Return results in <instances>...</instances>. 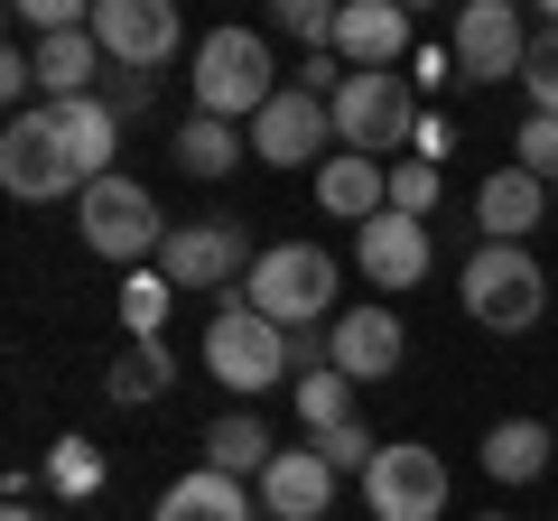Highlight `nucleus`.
<instances>
[{
    "label": "nucleus",
    "instance_id": "f8f14e48",
    "mask_svg": "<svg viewBox=\"0 0 558 521\" xmlns=\"http://www.w3.org/2000/svg\"><path fill=\"white\" fill-rule=\"evenodd\" d=\"M252 159L260 168H326L336 159V112L317 94H299V84H279L270 112L252 121Z\"/></svg>",
    "mask_w": 558,
    "mask_h": 521
},
{
    "label": "nucleus",
    "instance_id": "dca6fc26",
    "mask_svg": "<svg viewBox=\"0 0 558 521\" xmlns=\"http://www.w3.org/2000/svg\"><path fill=\"white\" fill-rule=\"evenodd\" d=\"M252 494H260V521H326V502H336V465H326L317 447H279L270 475H260Z\"/></svg>",
    "mask_w": 558,
    "mask_h": 521
},
{
    "label": "nucleus",
    "instance_id": "4468645a",
    "mask_svg": "<svg viewBox=\"0 0 558 521\" xmlns=\"http://www.w3.org/2000/svg\"><path fill=\"white\" fill-rule=\"evenodd\" d=\"M336 57L354 65V75H400V65L418 57V28L400 0H344L336 10Z\"/></svg>",
    "mask_w": 558,
    "mask_h": 521
},
{
    "label": "nucleus",
    "instance_id": "e433bc0d",
    "mask_svg": "<svg viewBox=\"0 0 558 521\" xmlns=\"http://www.w3.org/2000/svg\"><path fill=\"white\" fill-rule=\"evenodd\" d=\"M549 428H558V420H549Z\"/></svg>",
    "mask_w": 558,
    "mask_h": 521
},
{
    "label": "nucleus",
    "instance_id": "7ed1b4c3",
    "mask_svg": "<svg viewBox=\"0 0 558 521\" xmlns=\"http://www.w3.org/2000/svg\"><path fill=\"white\" fill-rule=\"evenodd\" d=\"M457 299L484 336H531L549 317V270L531 260V242H475L457 270Z\"/></svg>",
    "mask_w": 558,
    "mask_h": 521
},
{
    "label": "nucleus",
    "instance_id": "9d476101",
    "mask_svg": "<svg viewBox=\"0 0 558 521\" xmlns=\"http://www.w3.org/2000/svg\"><path fill=\"white\" fill-rule=\"evenodd\" d=\"M363 502H373V521H438L447 512V457L438 447H381L373 475H363Z\"/></svg>",
    "mask_w": 558,
    "mask_h": 521
},
{
    "label": "nucleus",
    "instance_id": "72a5a7b5",
    "mask_svg": "<svg viewBox=\"0 0 558 521\" xmlns=\"http://www.w3.org/2000/svg\"><path fill=\"white\" fill-rule=\"evenodd\" d=\"M400 75H410L418 94H438V84H457V57H447V47H418V57L400 65Z\"/></svg>",
    "mask_w": 558,
    "mask_h": 521
},
{
    "label": "nucleus",
    "instance_id": "423d86ee",
    "mask_svg": "<svg viewBox=\"0 0 558 521\" xmlns=\"http://www.w3.org/2000/svg\"><path fill=\"white\" fill-rule=\"evenodd\" d=\"M205 373L223 381V391H270L279 373H299V354H289V326H270L252 299H223L215 317H205Z\"/></svg>",
    "mask_w": 558,
    "mask_h": 521
},
{
    "label": "nucleus",
    "instance_id": "c85d7f7f",
    "mask_svg": "<svg viewBox=\"0 0 558 521\" xmlns=\"http://www.w3.org/2000/svg\"><path fill=\"white\" fill-rule=\"evenodd\" d=\"M512 159H521V168H531V178H539V186L558 196V121H549V112H531V121H521Z\"/></svg>",
    "mask_w": 558,
    "mask_h": 521
},
{
    "label": "nucleus",
    "instance_id": "5701e85b",
    "mask_svg": "<svg viewBox=\"0 0 558 521\" xmlns=\"http://www.w3.org/2000/svg\"><path fill=\"white\" fill-rule=\"evenodd\" d=\"M168 381H178V354H168L159 336H140V344H121V363L102 373V401L112 410H149V401H168Z\"/></svg>",
    "mask_w": 558,
    "mask_h": 521
},
{
    "label": "nucleus",
    "instance_id": "f3484780",
    "mask_svg": "<svg viewBox=\"0 0 558 521\" xmlns=\"http://www.w3.org/2000/svg\"><path fill=\"white\" fill-rule=\"evenodd\" d=\"M539 215H549V186H539L521 159H502L494 178L475 186V223H484V242H531Z\"/></svg>",
    "mask_w": 558,
    "mask_h": 521
},
{
    "label": "nucleus",
    "instance_id": "6ab92c4d",
    "mask_svg": "<svg viewBox=\"0 0 558 521\" xmlns=\"http://www.w3.org/2000/svg\"><path fill=\"white\" fill-rule=\"evenodd\" d=\"M57 112V141H65V159H75V178L94 186V178H112V149H121V112L102 94H84V102H47Z\"/></svg>",
    "mask_w": 558,
    "mask_h": 521
},
{
    "label": "nucleus",
    "instance_id": "b1692460",
    "mask_svg": "<svg viewBox=\"0 0 558 521\" xmlns=\"http://www.w3.org/2000/svg\"><path fill=\"white\" fill-rule=\"evenodd\" d=\"M242 159H252V131H233V121H186V131H178V168H186V178H205V186H215V178H233V168Z\"/></svg>",
    "mask_w": 558,
    "mask_h": 521
},
{
    "label": "nucleus",
    "instance_id": "f704fd0d",
    "mask_svg": "<svg viewBox=\"0 0 558 521\" xmlns=\"http://www.w3.org/2000/svg\"><path fill=\"white\" fill-rule=\"evenodd\" d=\"M0 521H47V512H28V502H10V512H0Z\"/></svg>",
    "mask_w": 558,
    "mask_h": 521
},
{
    "label": "nucleus",
    "instance_id": "1a4fd4ad",
    "mask_svg": "<svg viewBox=\"0 0 558 521\" xmlns=\"http://www.w3.org/2000/svg\"><path fill=\"white\" fill-rule=\"evenodd\" d=\"M94 47L121 65V75H159V65L186 47V28H178L168 0H94Z\"/></svg>",
    "mask_w": 558,
    "mask_h": 521
},
{
    "label": "nucleus",
    "instance_id": "0eeeda50",
    "mask_svg": "<svg viewBox=\"0 0 558 521\" xmlns=\"http://www.w3.org/2000/svg\"><path fill=\"white\" fill-rule=\"evenodd\" d=\"M0 186L20 205H57V196H84V178H75V159H65V141H57V112H10V131H0Z\"/></svg>",
    "mask_w": 558,
    "mask_h": 521
},
{
    "label": "nucleus",
    "instance_id": "473e14b6",
    "mask_svg": "<svg viewBox=\"0 0 558 521\" xmlns=\"http://www.w3.org/2000/svg\"><path fill=\"white\" fill-rule=\"evenodd\" d=\"M102 102H112L121 121H140V112H149V75H121V65H112V75H102Z\"/></svg>",
    "mask_w": 558,
    "mask_h": 521
},
{
    "label": "nucleus",
    "instance_id": "412c9836",
    "mask_svg": "<svg viewBox=\"0 0 558 521\" xmlns=\"http://www.w3.org/2000/svg\"><path fill=\"white\" fill-rule=\"evenodd\" d=\"M558 457V428L549 420H494L484 428V475L494 484H539Z\"/></svg>",
    "mask_w": 558,
    "mask_h": 521
},
{
    "label": "nucleus",
    "instance_id": "7c9ffc66",
    "mask_svg": "<svg viewBox=\"0 0 558 521\" xmlns=\"http://www.w3.org/2000/svg\"><path fill=\"white\" fill-rule=\"evenodd\" d=\"M279 28H289L307 57H326V47H336V10H326V0H279Z\"/></svg>",
    "mask_w": 558,
    "mask_h": 521
},
{
    "label": "nucleus",
    "instance_id": "9b49d317",
    "mask_svg": "<svg viewBox=\"0 0 558 521\" xmlns=\"http://www.w3.org/2000/svg\"><path fill=\"white\" fill-rule=\"evenodd\" d=\"M400 354H410V326H400L391 299H354L336 326H326V363H336L354 391H363V381H391Z\"/></svg>",
    "mask_w": 558,
    "mask_h": 521
},
{
    "label": "nucleus",
    "instance_id": "2f4dec72",
    "mask_svg": "<svg viewBox=\"0 0 558 521\" xmlns=\"http://www.w3.org/2000/svg\"><path fill=\"white\" fill-rule=\"evenodd\" d=\"M47 475H57L65 494H94V484H102V465H94V447H84V438H57V457H47Z\"/></svg>",
    "mask_w": 558,
    "mask_h": 521
},
{
    "label": "nucleus",
    "instance_id": "bb28decb",
    "mask_svg": "<svg viewBox=\"0 0 558 521\" xmlns=\"http://www.w3.org/2000/svg\"><path fill=\"white\" fill-rule=\"evenodd\" d=\"M391 215L438 223V168H428V159H400V168H391Z\"/></svg>",
    "mask_w": 558,
    "mask_h": 521
},
{
    "label": "nucleus",
    "instance_id": "393cba45",
    "mask_svg": "<svg viewBox=\"0 0 558 521\" xmlns=\"http://www.w3.org/2000/svg\"><path fill=\"white\" fill-rule=\"evenodd\" d=\"M354 420V381L326 363V373H299V428L307 438H326V428H344Z\"/></svg>",
    "mask_w": 558,
    "mask_h": 521
},
{
    "label": "nucleus",
    "instance_id": "cd10ccee",
    "mask_svg": "<svg viewBox=\"0 0 558 521\" xmlns=\"http://www.w3.org/2000/svg\"><path fill=\"white\" fill-rule=\"evenodd\" d=\"M307 447H317V457L336 465V475H373V457H381V438H373V428H363V420L326 428V438H307Z\"/></svg>",
    "mask_w": 558,
    "mask_h": 521
},
{
    "label": "nucleus",
    "instance_id": "c756f323",
    "mask_svg": "<svg viewBox=\"0 0 558 521\" xmlns=\"http://www.w3.org/2000/svg\"><path fill=\"white\" fill-rule=\"evenodd\" d=\"M521 94H531V112L558 121V28H539L531 38V65H521Z\"/></svg>",
    "mask_w": 558,
    "mask_h": 521
},
{
    "label": "nucleus",
    "instance_id": "f257e3e1",
    "mask_svg": "<svg viewBox=\"0 0 558 521\" xmlns=\"http://www.w3.org/2000/svg\"><path fill=\"white\" fill-rule=\"evenodd\" d=\"M75 233H84V252L94 260H112L121 280H131V270H159V252H168V233H178V223L159 215V196H149V186L140 178H94L75 196Z\"/></svg>",
    "mask_w": 558,
    "mask_h": 521
},
{
    "label": "nucleus",
    "instance_id": "a878e982",
    "mask_svg": "<svg viewBox=\"0 0 558 521\" xmlns=\"http://www.w3.org/2000/svg\"><path fill=\"white\" fill-rule=\"evenodd\" d=\"M168 299H178V289H168V270H131V280H121V326H131V344L168 326Z\"/></svg>",
    "mask_w": 558,
    "mask_h": 521
},
{
    "label": "nucleus",
    "instance_id": "39448f33",
    "mask_svg": "<svg viewBox=\"0 0 558 521\" xmlns=\"http://www.w3.org/2000/svg\"><path fill=\"white\" fill-rule=\"evenodd\" d=\"M336 112V149H354V159H381V168H400L410 159V141H418V84L410 75H344V94L326 102Z\"/></svg>",
    "mask_w": 558,
    "mask_h": 521
},
{
    "label": "nucleus",
    "instance_id": "a211bd4d",
    "mask_svg": "<svg viewBox=\"0 0 558 521\" xmlns=\"http://www.w3.org/2000/svg\"><path fill=\"white\" fill-rule=\"evenodd\" d=\"M317 205H326L336 223H354V233H363L373 215H391V168H381V159H354V149H336V159L317 168Z\"/></svg>",
    "mask_w": 558,
    "mask_h": 521
},
{
    "label": "nucleus",
    "instance_id": "4be33fe9",
    "mask_svg": "<svg viewBox=\"0 0 558 521\" xmlns=\"http://www.w3.org/2000/svg\"><path fill=\"white\" fill-rule=\"evenodd\" d=\"M270 457H279V438L252 420V410H223V420L205 428V465L233 475V484H260V475H270Z\"/></svg>",
    "mask_w": 558,
    "mask_h": 521
},
{
    "label": "nucleus",
    "instance_id": "aec40b11",
    "mask_svg": "<svg viewBox=\"0 0 558 521\" xmlns=\"http://www.w3.org/2000/svg\"><path fill=\"white\" fill-rule=\"evenodd\" d=\"M149 521H260V494L233 475H215V465H196V475H178L159 494V512Z\"/></svg>",
    "mask_w": 558,
    "mask_h": 521
},
{
    "label": "nucleus",
    "instance_id": "6e6552de",
    "mask_svg": "<svg viewBox=\"0 0 558 521\" xmlns=\"http://www.w3.org/2000/svg\"><path fill=\"white\" fill-rule=\"evenodd\" d=\"M447 57H457V84H521V65H531V28H521L512 0H465L457 28H447Z\"/></svg>",
    "mask_w": 558,
    "mask_h": 521
},
{
    "label": "nucleus",
    "instance_id": "f03ea898",
    "mask_svg": "<svg viewBox=\"0 0 558 521\" xmlns=\"http://www.w3.org/2000/svg\"><path fill=\"white\" fill-rule=\"evenodd\" d=\"M186 84H196V112L205 121H233L252 131L279 94V65H270V38L260 28H205V47L186 57Z\"/></svg>",
    "mask_w": 558,
    "mask_h": 521
},
{
    "label": "nucleus",
    "instance_id": "2eb2a0df",
    "mask_svg": "<svg viewBox=\"0 0 558 521\" xmlns=\"http://www.w3.org/2000/svg\"><path fill=\"white\" fill-rule=\"evenodd\" d=\"M428 260H438V233H428V223H410V215H373V223L354 233V270L381 289V299L418 289V280H428Z\"/></svg>",
    "mask_w": 558,
    "mask_h": 521
},
{
    "label": "nucleus",
    "instance_id": "ddd939ff",
    "mask_svg": "<svg viewBox=\"0 0 558 521\" xmlns=\"http://www.w3.org/2000/svg\"><path fill=\"white\" fill-rule=\"evenodd\" d=\"M252 233H242L233 215H215V223H178L168 233V252H159V270H168V289H223V280H252Z\"/></svg>",
    "mask_w": 558,
    "mask_h": 521
},
{
    "label": "nucleus",
    "instance_id": "c9c22d12",
    "mask_svg": "<svg viewBox=\"0 0 558 521\" xmlns=\"http://www.w3.org/2000/svg\"><path fill=\"white\" fill-rule=\"evenodd\" d=\"M484 521H502V512H484Z\"/></svg>",
    "mask_w": 558,
    "mask_h": 521
},
{
    "label": "nucleus",
    "instance_id": "20e7f679",
    "mask_svg": "<svg viewBox=\"0 0 558 521\" xmlns=\"http://www.w3.org/2000/svg\"><path fill=\"white\" fill-rule=\"evenodd\" d=\"M336 252L326 242H270V252L252 260V280H242V299L260 307L270 326H289V336H307V326H336Z\"/></svg>",
    "mask_w": 558,
    "mask_h": 521
}]
</instances>
